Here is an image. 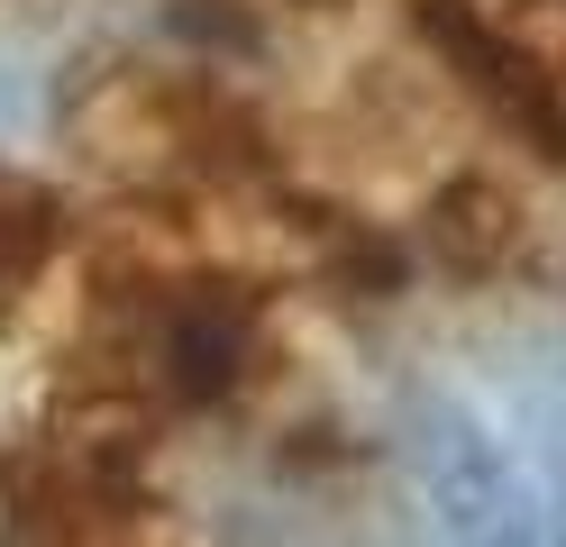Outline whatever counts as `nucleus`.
<instances>
[{"mask_svg":"<svg viewBox=\"0 0 566 547\" xmlns=\"http://www.w3.org/2000/svg\"><path fill=\"white\" fill-rule=\"evenodd\" d=\"M411 28H420V46L439 55V73L475 101V119L493 137H512L530 165L566 173V73L530 46L521 28H503L493 10H475V0H420Z\"/></svg>","mask_w":566,"mask_h":547,"instance_id":"f257e3e1","label":"nucleus"},{"mask_svg":"<svg viewBox=\"0 0 566 547\" xmlns=\"http://www.w3.org/2000/svg\"><path fill=\"white\" fill-rule=\"evenodd\" d=\"M420 238H430V255H439L448 274L493 283V274H512V265H521V246H530V219H521V201L503 192V182H484V173H457L448 192L430 201Z\"/></svg>","mask_w":566,"mask_h":547,"instance_id":"f03ea898","label":"nucleus"}]
</instances>
